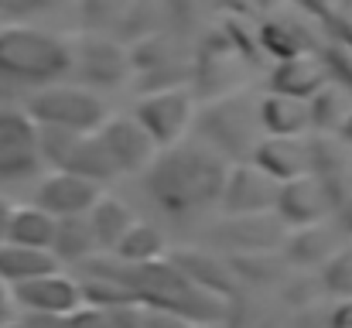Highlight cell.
Returning a JSON list of instances; mask_svg holds the SVG:
<instances>
[{"label":"cell","instance_id":"5b68a950","mask_svg":"<svg viewBox=\"0 0 352 328\" xmlns=\"http://www.w3.org/2000/svg\"><path fill=\"white\" fill-rule=\"evenodd\" d=\"M96 140H100V151H103V157H107V164H110L113 175L147 168L154 161V151H157V144L151 140V133L137 120H126V116L107 120L96 130Z\"/></svg>","mask_w":352,"mask_h":328},{"label":"cell","instance_id":"6da1fadb","mask_svg":"<svg viewBox=\"0 0 352 328\" xmlns=\"http://www.w3.org/2000/svg\"><path fill=\"white\" fill-rule=\"evenodd\" d=\"M226 175L230 171L219 151L202 144H171L147 164L144 188L161 212L188 219L206 212L212 202L223 199Z\"/></svg>","mask_w":352,"mask_h":328},{"label":"cell","instance_id":"5bb4252c","mask_svg":"<svg viewBox=\"0 0 352 328\" xmlns=\"http://www.w3.org/2000/svg\"><path fill=\"white\" fill-rule=\"evenodd\" d=\"M100 246L93 239V229L86 216H76V219H58L55 222V239H52V256L62 263V260H86L93 256Z\"/></svg>","mask_w":352,"mask_h":328},{"label":"cell","instance_id":"8992f818","mask_svg":"<svg viewBox=\"0 0 352 328\" xmlns=\"http://www.w3.org/2000/svg\"><path fill=\"white\" fill-rule=\"evenodd\" d=\"M10 298H14V305L28 308L31 315H48V318H65V315H72L76 308L86 305L79 281L62 277L58 270L48 274V277H38V281L10 287Z\"/></svg>","mask_w":352,"mask_h":328},{"label":"cell","instance_id":"7a4b0ae2","mask_svg":"<svg viewBox=\"0 0 352 328\" xmlns=\"http://www.w3.org/2000/svg\"><path fill=\"white\" fill-rule=\"evenodd\" d=\"M72 69V48L48 31L0 28V86L38 93Z\"/></svg>","mask_w":352,"mask_h":328},{"label":"cell","instance_id":"e0dca14e","mask_svg":"<svg viewBox=\"0 0 352 328\" xmlns=\"http://www.w3.org/2000/svg\"><path fill=\"white\" fill-rule=\"evenodd\" d=\"M10 311H14V298H10V287L0 281V325L10 322Z\"/></svg>","mask_w":352,"mask_h":328},{"label":"cell","instance_id":"2e32d148","mask_svg":"<svg viewBox=\"0 0 352 328\" xmlns=\"http://www.w3.org/2000/svg\"><path fill=\"white\" fill-rule=\"evenodd\" d=\"M157 250H161V236L151 226H140V222H133L126 229V236L117 243V253L123 260H130L133 267L137 263H151L157 256Z\"/></svg>","mask_w":352,"mask_h":328},{"label":"cell","instance_id":"9a60e30c","mask_svg":"<svg viewBox=\"0 0 352 328\" xmlns=\"http://www.w3.org/2000/svg\"><path fill=\"white\" fill-rule=\"evenodd\" d=\"M79 62H82V76L89 83H103V86H113L120 76H123V69H126L123 52L113 48V45H107V41H89L82 48Z\"/></svg>","mask_w":352,"mask_h":328},{"label":"cell","instance_id":"30bf717a","mask_svg":"<svg viewBox=\"0 0 352 328\" xmlns=\"http://www.w3.org/2000/svg\"><path fill=\"white\" fill-rule=\"evenodd\" d=\"M253 154H256V168L267 171L274 182L277 178L294 182V178H305L311 171V151L298 137H270V140L263 137Z\"/></svg>","mask_w":352,"mask_h":328},{"label":"cell","instance_id":"277c9868","mask_svg":"<svg viewBox=\"0 0 352 328\" xmlns=\"http://www.w3.org/2000/svg\"><path fill=\"white\" fill-rule=\"evenodd\" d=\"M41 168L38 127L17 107L0 103V185L24 182Z\"/></svg>","mask_w":352,"mask_h":328},{"label":"cell","instance_id":"4fadbf2b","mask_svg":"<svg viewBox=\"0 0 352 328\" xmlns=\"http://www.w3.org/2000/svg\"><path fill=\"white\" fill-rule=\"evenodd\" d=\"M86 222H89V229H93V239H96V246H110V250H117V243L126 236V229L133 226V216H130V209L117 202V199H96V206L86 212Z\"/></svg>","mask_w":352,"mask_h":328},{"label":"cell","instance_id":"ffe728a7","mask_svg":"<svg viewBox=\"0 0 352 328\" xmlns=\"http://www.w3.org/2000/svg\"><path fill=\"white\" fill-rule=\"evenodd\" d=\"M0 328H28V325H24V322H17V325H14V322H7V325H0Z\"/></svg>","mask_w":352,"mask_h":328},{"label":"cell","instance_id":"d6986e66","mask_svg":"<svg viewBox=\"0 0 352 328\" xmlns=\"http://www.w3.org/2000/svg\"><path fill=\"white\" fill-rule=\"evenodd\" d=\"M10 209H14V206L0 195V243H3V236H7V216H10Z\"/></svg>","mask_w":352,"mask_h":328},{"label":"cell","instance_id":"8fae6325","mask_svg":"<svg viewBox=\"0 0 352 328\" xmlns=\"http://www.w3.org/2000/svg\"><path fill=\"white\" fill-rule=\"evenodd\" d=\"M58 270V260L48 250H34V246H14V243H0V281L7 287L48 277Z\"/></svg>","mask_w":352,"mask_h":328},{"label":"cell","instance_id":"ba28073f","mask_svg":"<svg viewBox=\"0 0 352 328\" xmlns=\"http://www.w3.org/2000/svg\"><path fill=\"white\" fill-rule=\"evenodd\" d=\"M277 199H280V188H277V182L267 175V171H260L256 164L250 168H236L226 175V185H223V202H226V209L230 212H239V216H260L263 209H270V206H277Z\"/></svg>","mask_w":352,"mask_h":328},{"label":"cell","instance_id":"7c38bea8","mask_svg":"<svg viewBox=\"0 0 352 328\" xmlns=\"http://www.w3.org/2000/svg\"><path fill=\"white\" fill-rule=\"evenodd\" d=\"M55 222H58V219H52L48 212H41L38 206H21V209H10L3 243H14V246H34V250H48V253H52Z\"/></svg>","mask_w":352,"mask_h":328},{"label":"cell","instance_id":"3957f363","mask_svg":"<svg viewBox=\"0 0 352 328\" xmlns=\"http://www.w3.org/2000/svg\"><path fill=\"white\" fill-rule=\"evenodd\" d=\"M24 113L34 127H52L65 133H93L107 123V107L96 93L82 86H45L28 96Z\"/></svg>","mask_w":352,"mask_h":328},{"label":"cell","instance_id":"52a82bcc","mask_svg":"<svg viewBox=\"0 0 352 328\" xmlns=\"http://www.w3.org/2000/svg\"><path fill=\"white\" fill-rule=\"evenodd\" d=\"M96 199H100V185H93L79 175H69V171H55L38 185L31 206H38L52 219H76L86 216L96 206Z\"/></svg>","mask_w":352,"mask_h":328},{"label":"cell","instance_id":"9c48e42d","mask_svg":"<svg viewBox=\"0 0 352 328\" xmlns=\"http://www.w3.org/2000/svg\"><path fill=\"white\" fill-rule=\"evenodd\" d=\"M133 120L151 133V140L157 147H171L188 123V100L182 93H157L140 103Z\"/></svg>","mask_w":352,"mask_h":328},{"label":"cell","instance_id":"ac0fdd59","mask_svg":"<svg viewBox=\"0 0 352 328\" xmlns=\"http://www.w3.org/2000/svg\"><path fill=\"white\" fill-rule=\"evenodd\" d=\"M48 0H0V10H38Z\"/></svg>","mask_w":352,"mask_h":328}]
</instances>
